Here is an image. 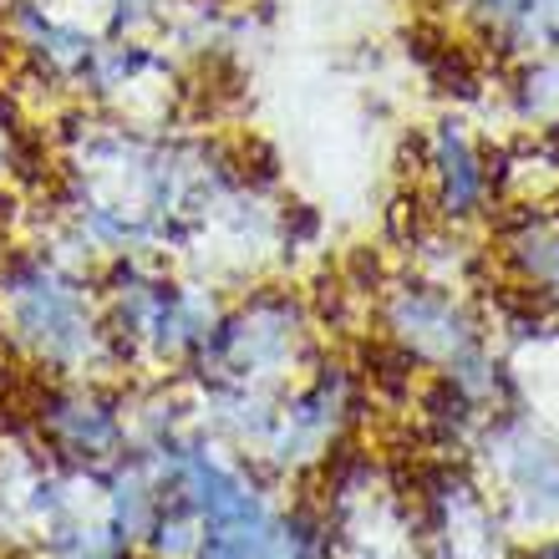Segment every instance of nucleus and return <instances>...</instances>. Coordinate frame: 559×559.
Instances as JSON below:
<instances>
[{
	"label": "nucleus",
	"mask_w": 559,
	"mask_h": 559,
	"mask_svg": "<svg viewBox=\"0 0 559 559\" xmlns=\"http://www.w3.org/2000/svg\"><path fill=\"white\" fill-rule=\"evenodd\" d=\"M15 300H21V325H26L31 341H41L51 352L72 346L76 331H82V316H76V295L61 285L57 275H31L15 285Z\"/></svg>",
	"instance_id": "nucleus-1"
}]
</instances>
